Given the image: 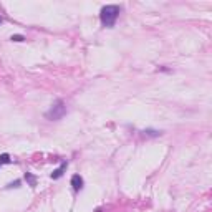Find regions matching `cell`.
Wrapping results in <instances>:
<instances>
[{
  "mask_svg": "<svg viewBox=\"0 0 212 212\" xmlns=\"http://www.w3.org/2000/svg\"><path fill=\"white\" fill-rule=\"evenodd\" d=\"M65 114H66V103L63 100H56L50 106V109L45 113V118L48 121H60V119H63Z\"/></svg>",
  "mask_w": 212,
  "mask_h": 212,
  "instance_id": "2",
  "label": "cell"
},
{
  "mask_svg": "<svg viewBox=\"0 0 212 212\" xmlns=\"http://www.w3.org/2000/svg\"><path fill=\"white\" fill-rule=\"evenodd\" d=\"M25 179H27L28 182H30V186H31V187H35V184H37V179H35V176H31L30 172H27V174H25Z\"/></svg>",
  "mask_w": 212,
  "mask_h": 212,
  "instance_id": "7",
  "label": "cell"
},
{
  "mask_svg": "<svg viewBox=\"0 0 212 212\" xmlns=\"http://www.w3.org/2000/svg\"><path fill=\"white\" fill-rule=\"evenodd\" d=\"M66 167H68V162H66V161H63L61 164H60V167H56L55 171L51 172V179H60L63 174H65Z\"/></svg>",
  "mask_w": 212,
  "mask_h": 212,
  "instance_id": "4",
  "label": "cell"
},
{
  "mask_svg": "<svg viewBox=\"0 0 212 212\" xmlns=\"http://www.w3.org/2000/svg\"><path fill=\"white\" fill-rule=\"evenodd\" d=\"M10 40L12 41H25V37H23V35H12V37H10Z\"/></svg>",
  "mask_w": 212,
  "mask_h": 212,
  "instance_id": "8",
  "label": "cell"
},
{
  "mask_svg": "<svg viewBox=\"0 0 212 212\" xmlns=\"http://www.w3.org/2000/svg\"><path fill=\"white\" fill-rule=\"evenodd\" d=\"M2 23H3V18H2V17H0V25H2Z\"/></svg>",
  "mask_w": 212,
  "mask_h": 212,
  "instance_id": "10",
  "label": "cell"
},
{
  "mask_svg": "<svg viewBox=\"0 0 212 212\" xmlns=\"http://www.w3.org/2000/svg\"><path fill=\"white\" fill-rule=\"evenodd\" d=\"M146 136H149V137H157V136H161V131H157V129H144L143 131Z\"/></svg>",
  "mask_w": 212,
  "mask_h": 212,
  "instance_id": "6",
  "label": "cell"
},
{
  "mask_svg": "<svg viewBox=\"0 0 212 212\" xmlns=\"http://www.w3.org/2000/svg\"><path fill=\"white\" fill-rule=\"evenodd\" d=\"M10 162H12V159H10V154H7V153L0 154V167H2L3 164H10Z\"/></svg>",
  "mask_w": 212,
  "mask_h": 212,
  "instance_id": "5",
  "label": "cell"
},
{
  "mask_svg": "<svg viewBox=\"0 0 212 212\" xmlns=\"http://www.w3.org/2000/svg\"><path fill=\"white\" fill-rule=\"evenodd\" d=\"M70 182H71V187H73L75 192H80V190L83 189V186H84V181H83V177H81L80 174H73Z\"/></svg>",
  "mask_w": 212,
  "mask_h": 212,
  "instance_id": "3",
  "label": "cell"
},
{
  "mask_svg": "<svg viewBox=\"0 0 212 212\" xmlns=\"http://www.w3.org/2000/svg\"><path fill=\"white\" fill-rule=\"evenodd\" d=\"M119 13H121V7L119 5H104L100 10V20L106 28H113L118 20Z\"/></svg>",
  "mask_w": 212,
  "mask_h": 212,
  "instance_id": "1",
  "label": "cell"
},
{
  "mask_svg": "<svg viewBox=\"0 0 212 212\" xmlns=\"http://www.w3.org/2000/svg\"><path fill=\"white\" fill-rule=\"evenodd\" d=\"M8 187H20V181H15V182H12Z\"/></svg>",
  "mask_w": 212,
  "mask_h": 212,
  "instance_id": "9",
  "label": "cell"
}]
</instances>
